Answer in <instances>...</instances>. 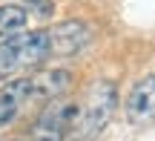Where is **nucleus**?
<instances>
[{
	"label": "nucleus",
	"mask_w": 155,
	"mask_h": 141,
	"mask_svg": "<svg viewBox=\"0 0 155 141\" xmlns=\"http://www.w3.org/2000/svg\"><path fill=\"white\" fill-rule=\"evenodd\" d=\"M118 107V89L112 81L98 78L86 86L81 98H75V115L66 141H95L109 127Z\"/></svg>",
	"instance_id": "f257e3e1"
},
{
	"label": "nucleus",
	"mask_w": 155,
	"mask_h": 141,
	"mask_svg": "<svg viewBox=\"0 0 155 141\" xmlns=\"http://www.w3.org/2000/svg\"><path fill=\"white\" fill-rule=\"evenodd\" d=\"M49 61V38L46 29L17 32L0 43V84L20 78V72L38 69Z\"/></svg>",
	"instance_id": "f03ea898"
},
{
	"label": "nucleus",
	"mask_w": 155,
	"mask_h": 141,
	"mask_svg": "<svg viewBox=\"0 0 155 141\" xmlns=\"http://www.w3.org/2000/svg\"><path fill=\"white\" fill-rule=\"evenodd\" d=\"M72 115H75L72 95L46 101L43 109L38 112V118L29 127V141H66L69 127H72Z\"/></svg>",
	"instance_id": "7ed1b4c3"
},
{
	"label": "nucleus",
	"mask_w": 155,
	"mask_h": 141,
	"mask_svg": "<svg viewBox=\"0 0 155 141\" xmlns=\"http://www.w3.org/2000/svg\"><path fill=\"white\" fill-rule=\"evenodd\" d=\"M49 58H75L92 43V26L83 20H66L46 29Z\"/></svg>",
	"instance_id": "20e7f679"
},
{
	"label": "nucleus",
	"mask_w": 155,
	"mask_h": 141,
	"mask_svg": "<svg viewBox=\"0 0 155 141\" xmlns=\"http://www.w3.org/2000/svg\"><path fill=\"white\" fill-rule=\"evenodd\" d=\"M124 115L129 124H152L155 121V75H144L135 81L124 101Z\"/></svg>",
	"instance_id": "39448f33"
},
{
	"label": "nucleus",
	"mask_w": 155,
	"mask_h": 141,
	"mask_svg": "<svg viewBox=\"0 0 155 141\" xmlns=\"http://www.w3.org/2000/svg\"><path fill=\"white\" fill-rule=\"evenodd\" d=\"M29 101H32V78L29 75L6 81L0 86V130L15 124Z\"/></svg>",
	"instance_id": "423d86ee"
},
{
	"label": "nucleus",
	"mask_w": 155,
	"mask_h": 141,
	"mask_svg": "<svg viewBox=\"0 0 155 141\" xmlns=\"http://www.w3.org/2000/svg\"><path fill=\"white\" fill-rule=\"evenodd\" d=\"M32 78V101H55V98L69 95L75 84V75L69 69H43L38 75H29Z\"/></svg>",
	"instance_id": "0eeeda50"
},
{
	"label": "nucleus",
	"mask_w": 155,
	"mask_h": 141,
	"mask_svg": "<svg viewBox=\"0 0 155 141\" xmlns=\"http://www.w3.org/2000/svg\"><path fill=\"white\" fill-rule=\"evenodd\" d=\"M29 23V9L26 6H0V35L12 38V35L23 32Z\"/></svg>",
	"instance_id": "6e6552de"
},
{
	"label": "nucleus",
	"mask_w": 155,
	"mask_h": 141,
	"mask_svg": "<svg viewBox=\"0 0 155 141\" xmlns=\"http://www.w3.org/2000/svg\"><path fill=\"white\" fill-rule=\"evenodd\" d=\"M23 6H35L38 9V15H43V17H49L52 12H55V3L52 0H20Z\"/></svg>",
	"instance_id": "1a4fd4ad"
}]
</instances>
